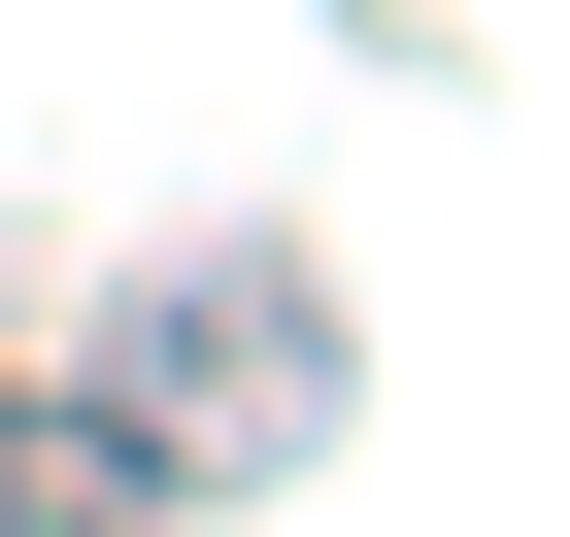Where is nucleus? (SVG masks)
<instances>
[{"mask_svg": "<svg viewBox=\"0 0 570 537\" xmlns=\"http://www.w3.org/2000/svg\"><path fill=\"white\" fill-rule=\"evenodd\" d=\"M101 403L235 504V470H303L336 437V268L303 235H202V268H135V303H101Z\"/></svg>", "mask_w": 570, "mask_h": 537, "instance_id": "nucleus-1", "label": "nucleus"}, {"mask_svg": "<svg viewBox=\"0 0 570 537\" xmlns=\"http://www.w3.org/2000/svg\"><path fill=\"white\" fill-rule=\"evenodd\" d=\"M0 537H202V470H168V437L68 370V403H0Z\"/></svg>", "mask_w": 570, "mask_h": 537, "instance_id": "nucleus-2", "label": "nucleus"}]
</instances>
